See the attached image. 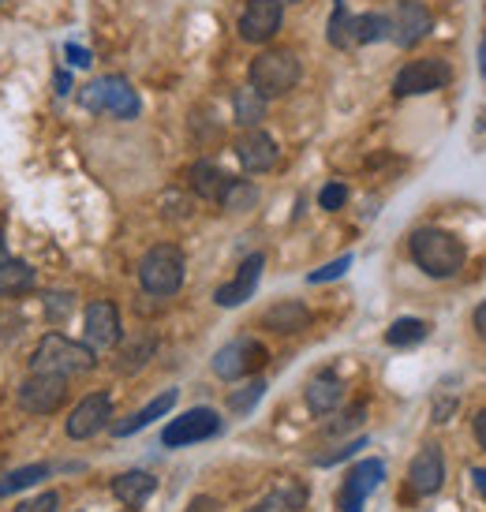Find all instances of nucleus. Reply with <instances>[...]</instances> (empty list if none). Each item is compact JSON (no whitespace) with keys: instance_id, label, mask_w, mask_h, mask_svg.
<instances>
[{"instance_id":"45","label":"nucleus","mask_w":486,"mask_h":512,"mask_svg":"<svg viewBox=\"0 0 486 512\" xmlns=\"http://www.w3.org/2000/svg\"><path fill=\"white\" fill-rule=\"evenodd\" d=\"M479 72H483V79H486V34H483V42H479Z\"/></svg>"},{"instance_id":"38","label":"nucleus","mask_w":486,"mask_h":512,"mask_svg":"<svg viewBox=\"0 0 486 512\" xmlns=\"http://www.w3.org/2000/svg\"><path fill=\"white\" fill-rule=\"evenodd\" d=\"M363 419H367V408L356 404V408H348L337 423H329V434H348V430H359L363 427Z\"/></svg>"},{"instance_id":"26","label":"nucleus","mask_w":486,"mask_h":512,"mask_svg":"<svg viewBox=\"0 0 486 512\" xmlns=\"http://www.w3.org/2000/svg\"><path fill=\"white\" fill-rule=\"evenodd\" d=\"M427 337H430L427 318H397V322L386 329L389 348H412V344H423Z\"/></svg>"},{"instance_id":"36","label":"nucleus","mask_w":486,"mask_h":512,"mask_svg":"<svg viewBox=\"0 0 486 512\" xmlns=\"http://www.w3.org/2000/svg\"><path fill=\"white\" fill-rule=\"evenodd\" d=\"M72 311H75V296H68V292H45V314H49L53 322L68 318Z\"/></svg>"},{"instance_id":"49","label":"nucleus","mask_w":486,"mask_h":512,"mask_svg":"<svg viewBox=\"0 0 486 512\" xmlns=\"http://www.w3.org/2000/svg\"><path fill=\"white\" fill-rule=\"evenodd\" d=\"M0 4H4V0H0Z\"/></svg>"},{"instance_id":"42","label":"nucleus","mask_w":486,"mask_h":512,"mask_svg":"<svg viewBox=\"0 0 486 512\" xmlns=\"http://www.w3.org/2000/svg\"><path fill=\"white\" fill-rule=\"evenodd\" d=\"M187 512H217V501L214 498H195L187 505Z\"/></svg>"},{"instance_id":"29","label":"nucleus","mask_w":486,"mask_h":512,"mask_svg":"<svg viewBox=\"0 0 486 512\" xmlns=\"http://www.w3.org/2000/svg\"><path fill=\"white\" fill-rule=\"evenodd\" d=\"M49 475V464H27V468H15L0 479V498H12V494H23L34 483H42Z\"/></svg>"},{"instance_id":"47","label":"nucleus","mask_w":486,"mask_h":512,"mask_svg":"<svg viewBox=\"0 0 486 512\" xmlns=\"http://www.w3.org/2000/svg\"><path fill=\"white\" fill-rule=\"evenodd\" d=\"M247 512H266V505H255V509H247Z\"/></svg>"},{"instance_id":"1","label":"nucleus","mask_w":486,"mask_h":512,"mask_svg":"<svg viewBox=\"0 0 486 512\" xmlns=\"http://www.w3.org/2000/svg\"><path fill=\"white\" fill-rule=\"evenodd\" d=\"M408 255H412L415 266L427 273V277H434V281H453V277L464 270V262H468L464 243H460L453 232L434 228V225L415 228L412 236H408Z\"/></svg>"},{"instance_id":"31","label":"nucleus","mask_w":486,"mask_h":512,"mask_svg":"<svg viewBox=\"0 0 486 512\" xmlns=\"http://www.w3.org/2000/svg\"><path fill=\"white\" fill-rule=\"evenodd\" d=\"M352 19L356 15H348V4L333 0V15H329V34H326L333 49H348L352 45Z\"/></svg>"},{"instance_id":"32","label":"nucleus","mask_w":486,"mask_h":512,"mask_svg":"<svg viewBox=\"0 0 486 512\" xmlns=\"http://www.w3.org/2000/svg\"><path fill=\"white\" fill-rule=\"evenodd\" d=\"M262 397H266V382H262V378H251L247 385H240V389H232L229 393V412L232 415H251Z\"/></svg>"},{"instance_id":"40","label":"nucleus","mask_w":486,"mask_h":512,"mask_svg":"<svg viewBox=\"0 0 486 512\" xmlns=\"http://www.w3.org/2000/svg\"><path fill=\"white\" fill-rule=\"evenodd\" d=\"M472 329H475V337L486 344V299L475 307V314H472Z\"/></svg>"},{"instance_id":"6","label":"nucleus","mask_w":486,"mask_h":512,"mask_svg":"<svg viewBox=\"0 0 486 512\" xmlns=\"http://www.w3.org/2000/svg\"><path fill=\"white\" fill-rule=\"evenodd\" d=\"M266 359H270V352H266V344L258 341V337H236L225 348H217L210 367H214L221 382H240V378L266 367Z\"/></svg>"},{"instance_id":"14","label":"nucleus","mask_w":486,"mask_h":512,"mask_svg":"<svg viewBox=\"0 0 486 512\" xmlns=\"http://www.w3.org/2000/svg\"><path fill=\"white\" fill-rule=\"evenodd\" d=\"M285 23V8L281 0H247L240 15V38L251 45H266Z\"/></svg>"},{"instance_id":"20","label":"nucleus","mask_w":486,"mask_h":512,"mask_svg":"<svg viewBox=\"0 0 486 512\" xmlns=\"http://www.w3.org/2000/svg\"><path fill=\"white\" fill-rule=\"evenodd\" d=\"M176 400H180V393H176V389H165L161 397H154L146 408H139L135 415H128L124 423H113V434H116V438H131V434H139V430H146L150 423L165 419V415L176 408Z\"/></svg>"},{"instance_id":"4","label":"nucleus","mask_w":486,"mask_h":512,"mask_svg":"<svg viewBox=\"0 0 486 512\" xmlns=\"http://www.w3.org/2000/svg\"><path fill=\"white\" fill-rule=\"evenodd\" d=\"M79 101L90 113H105L113 116V120H135V116L143 113V101H139L135 86L124 75H101V79H94L90 86H83Z\"/></svg>"},{"instance_id":"30","label":"nucleus","mask_w":486,"mask_h":512,"mask_svg":"<svg viewBox=\"0 0 486 512\" xmlns=\"http://www.w3.org/2000/svg\"><path fill=\"white\" fill-rule=\"evenodd\" d=\"M255 202H258V187L251 184V180H229L225 195H221V206H225L229 214H247Z\"/></svg>"},{"instance_id":"17","label":"nucleus","mask_w":486,"mask_h":512,"mask_svg":"<svg viewBox=\"0 0 486 512\" xmlns=\"http://www.w3.org/2000/svg\"><path fill=\"white\" fill-rule=\"evenodd\" d=\"M236 157H240V165L247 172H270L277 165V143H273V135H266L262 128H247L236 139Z\"/></svg>"},{"instance_id":"21","label":"nucleus","mask_w":486,"mask_h":512,"mask_svg":"<svg viewBox=\"0 0 486 512\" xmlns=\"http://www.w3.org/2000/svg\"><path fill=\"white\" fill-rule=\"evenodd\" d=\"M307 408H311V415H329L341 408L344 400V382L337 378V374H329V370H322V374H315L311 382H307Z\"/></svg>"},{"instance_id":"19","label":"nucleus","mask_w":486,"mask_h":512,"mask_svg":"<svg viewBox=\"0 0 486 512\" xmlns=\"http://www.w3.org/2000/svg\"><path fill=\"white\" fill-rule=\"evenodd\" d=\"M232 176H225V169L221 165H214V161H195L191 169H187V187L199 195L202 202H221V195H225V187H229Z\"/></svg>"},{"instance_id":"9","label":"nucleus","mask_w":486,"mask_h":512,"mask_svg":"<svg viewBox=\"0 0 486 512\" xmlns=\"http://www.w3.org/2000/svg\"><path fill=\"white\" fill-rule=\"evenodd\" d=\"M382 483H386V464H382L378 456H367V460L352 464L348 475H344L341 490H337V509L341 512H363L367 498H371Z\"/></svg>"},{"instance_id":"8","label":"nucleus","mask_w":486,"mask_h":512,"mask_svg":"<svg viewBox=\"0 0 486 512\" xmlns=\"http://www.w3.org/2000/svg\"><path fill=\"white\" fill-rule=\"evenodd\" d=\"M449 79H453V68H449V60L423 57V60H412V64H404L401 72H397V79H393V94H397V98H423V94H434V90H442Z\"/></svg>"},{"instance_id":"24","label":"nucleus","mask_w":486,"mask_h":512,"mask_svg":"<svg viewBox=\"0 0 486 512\" xmlns=\"http://www.w3.org/2000/svg\"><path fill=\"white\" fill-rule=\"evenodd\" d=\"M158 352V337H150V333H135L124 348H120V356H116V370L120 374H135V370H143L150 359Z\"/></svg>"},{"instance_id":"3","label":"nucleus","mask_w":486,"mask_h":512,"mask_svg":"<svg viewBox=\"0 0 486 512\" xmlns=\"http://www.w3.org/2000/svg\"><path fill=\"white\" fill-rule=\"evenodd\" d=\"M184 273H187V262H184V251L176 247V243H158V247H150L139 262V285L143 292L150 296H176L180 285H184Z\"/></svg>"},{"instance_id":"44","label":"nucleus","mask_w":486,"mask_h":512,"mask_svg":"<svg viewBox=\"0 0 486 512\" xmlns=\"http://www.w3.org/2000/svg\"><path fill=\"white\" fill-rule=\"evenodd\" d=\"M57 90H60V94H72V79H68V72L57 75Z\"/></svg>"},{"instance_id":"5","label":"nucleus","mask_w":486,"mask_h":512,"mask_svg":"<svg viewBox=\"0 0 486 512\" xmlns=\"http://www.w3.org/2000/svg\"><path fill=\"white\" fill-rule=\"evenodd\" d=\"M251 86H255L262 98H281L292 86L300 83V60L288 49H266L251 60V72H247Z\"/></svg>"},{"instance_id":"13","label":"nucleus","mask_w":486,"mask_h":512,"mask_svg":"<svg viewBox=\"0 0 486 512\" xmlns=\"http://www.w3.org/2000/svg\"><path fill=\"white\" fill-rule=\"evenodd\" d=\"M109 419H113V397H109V393H90V397H83L72 408L64 430H68L72 441H86L109 427Z\"/></svg>"},{"instance_id":"25","label":"nucleus","mask_w":486,"mask_h":512,"mask_svg":"<svg viewBox=\"0 0 486 512\" xmlns=\"http://www.w3.org/2000/svg\"><path fill=\"white\" fill-rule=\"evenodd\" d=\"M232 116H236V124H240L243 131L258 128V124L266 120V98L247 83L243 90H236V98H232Z\"/></svg>"},{"instance_id":"43","label":"nucleus","mask_w":486,"mask_h":512,"mask_svg":"<svg viewBox=\"0 0 486 512\" xmlns=\"http://www.w3.org/2000/svg\"><path fill=\"white\" fill-rule=\"evenodd\" d=\"M472 483H475V490L486 498V468H472Z\"/></svg>"},{"instance_id":"37","label":"nucleus","mask_w":486,"mask_h":512,"mask_svg":"<svg viewBox=\"0 0 486 512\" xmlns=\"http://www.w3.org/2000/svg\"><path fill=\"white\" fill-rule=\"evenodd\" d=\"M60 509V494L57 490H45L38 498H27L23 505H15L12 512H57Z\"/></svg>"},{"instance_id":"28","label":"nucleus","mask_w":486,"mask_h":512,"mask_svg":"<svg viewBox=\"0 0 486 512\" xmlns=\"http://www.w3.org/2000/svg\"><path fill=\"white\" fill-rule=\"evenodd\" d=\"M307 505V486L296 479H281V486L266 498V512H300Z\"/></svg>"},{"instance_id":"16","label":"nucleus","mask_w":486,"mask_h":512,"mask_svg":"<svg viewBox=\"0 0 486 512\" xmlns=\"http://www.w3.org/2000/svg\"><path fill=\"white\" fill-rule=\"evenodd\" d=\"M262 270H266V255H247L240 262V270L232 277L229 285H221L214 292V303L217 307H243L247 299L258 292V281H262Z\"/></svg>"},{"instance_id":"41","label":"nucleus","mask_w":486,"mask_h":512,"mask_svg":"<svg viewBox=\"0 0 486 512\" xmlns=\"http://www.w3.org/2000/svg\"><path fill=\"white\" fill-rule=\"evenodd\" d=\"M472 430H475V441H479V449L486 453V408H479V412H475Z\"/></svg>"},{"instance_id":"12","label":"nucleus","mask_w":486,"mask_h":512,"mask_svg":"<svg viewBox=\"0 0 486 512\" xmlns=\"http://www.w3.org/2000/svg\"><path fill=\"white\" fill-rule=\"evenodd\" d=\"M430 27H434V15L423 0H397V8L389 15V38L401 49H412L415 42H423Z\"/></svg>"},{"instance_id":"48","label":"nucleus","mask_w":486,"mask_h":512,"mask_svg":"<svg viewBox=\"0 0 486 512\" xmlns=\"http://www.w3.org/2000/svg\"><path fill=\"white\" fill-rule=\"evenodd\" d=\"M292 4H296V0H292Z\"/></svg>"},{"instance_id":"46","label":"nucleus","mask_w":486,"mask_h":512,"mask_svg":"<svg viewBox=\"0 0 486 512\" xmlns=\"http://www.w3.org/2000/svg\"><path fill=\"white\" fill-rule=\"evenodd\" d=\"M8 258V243H4V228H0V262Z\"/></svg>"},{"instance_id":"33","label":"nucleus","mask_w":486,"mask_h":512,"mask_svg":"<svg viewBox=\"0 0 486 512\" xmlns=\"http://www.w3.org/2000/svg\"><path fill=\"white\" fill-rule=\"evenodd\" d=\"M352 262H356L352 255L333 258V262H326V266H318L315 273H307V285H326V281H337V277H344V273L352 270Z\"/></svg>"},{"instance_id":"22","label":"nucleus","mask_w":486,"mask_h":512,"mask_svg":"<svg viewBox=\"0 0 486 512\" xmlns=\"http://www.w3.org/2000/svg\"><path fill=\"white\" fill-rule=\"evenodd\" d=\"M154 490H158V479L150 471H124L113 479V498L128 509H143L154 498Z\"/></svg>"},{"instance_id":"15","label":"nucleus","mask_w":486,"mask_h":512,"mask_svg":"<svg viewBox=\"0 0 486 512\" xmlns=\"http://www.w3.org/2000/svg\"><path fill=\"white\" fill-rule=\"evenodd\" d=\"M408 486L419 498H434L445 486V456L438 445H423L408 464Z\"/></svg>"},{"instance_id":"35","label":"nucleus","mask_w":486,"mask_h":512,"mask_svg":"<svg viewBox=\"0 0 486 512\" xmlns=\"http://www.w3.org/2000/svg\"><path fill=\"white\" fill-rule=\"evenodd\" d=\"M344 202H348V187H344L341 180H333V184H326L318 191V206H322L326 214H337Z\"/></svg>"},{"instance_id":"2","label":"nucleus","mask_w":486,"mask_h":512,"mask_svg":"<svg viewBox=\"0 0 486 512\" xmlns=\"http://www.w3.org/2000/svg\"><path fill=\"white\" fill-rule=\"evenodd\" d=\"M98 367V352L90 344L68 341L64 333H45L34 356H30V374H60V378H75L86 370Z\"/></svg>"},{"instance_id":"39","label":"nucleus","mask_w":486,"mask_h":512,"mask_svg":"<svg viewBox=\"0 0 486 512\" xmlns=\"http://www.w3.org/2000/svg\"><path fill=\"white\" fill-rule=\"evenodd\" d=\"M64 57H68V64H72V68H90V64H94V60H90V49H83V45H64Z\"/></svg>"},{"instance_id":"11","label":"nucleus","mask_w":486,"mask_h":512,"mask_svg":"<svg viewBox=\"0 0 486 512\" xmlns=\"http://www.w3.org/2000/svg\"><path fill=\"white\" fill-rule=\"evenodd\" d=\"M83 337L94 352H113L124 329H120V311H116L113 299H94L83 314Z\"/></svg>"},{"instance_id":"27","label":"nucleus","mask_w":486,"mask_h":512,"mask_svg":"<svg viewBox=\"0 0 486 512\" xmlns=\"http://www.w3.org/2000/svg\"><path fill=\"white\" fill-rule=\"evenodd\" d=\"M389 38V15L382 12H367L352 19V45H371V42H386Z\"/></svg>"},{"instance_id":"18","label":"nucleus","mask_w":486,"mask_h":512,"mask_svg":"<svg viewBox=\"0 0 486 512\" xmlns=\"http://www.w3.org/2000/svg\"><path fill=\"white\" fill-rule=\"evenodd\" d=\"M258 326L277 333V337H292V333H303V329L311 326V311H307V303H300V299H277L273 307L262 311Z\"/></svg>"},{"instance_id":"23","label":"nucleus","mask_w":486,"mask_h":512,"mask_svg":"<svg viewBox=\"0 0 486 512\" xmlns=\"http://www.w3.org/2000/svg\"><path fill=\"white\" fill-rule=\"evenodd\" d=\"M34 285H38V273H34L30 262H23V258H4L0 262V299L23 296Z\"/></svg>"},{"instance_id":"34","label":"nucleus","mask_w":486,"mask_h":512,"mask_svg":"<svg viewBox=\"0 0 486 512\" xmlns=\"http://www.w3.org/2000/svg\"><path fill=\"white\" fill-rule=\"evenodd\" d=\"M359 449H367V438L344 441L341 449H333V453H322V456H315V460H311V464H315V468H333V464H341V460H348V456H356Z\"/></svg>"},{"instance_id":"10","label":"nucleus","mask_w":486,"mask_h":512,"mask_svg":"<svg viewBox=\"0 0 486 512\" xmlns=\"http://www.w3.org/2000/svg\"><path fill=\"white\" fill-rule=\"evenodd\" d=\"M15 397H19V408L27 415H53L68 400V378H60V374H30L27 382L19 385Z\"/></svg>"},{"instance_id":"7","label":"nucleus","mask_w":486,"mask_h":512,"mask_svg":"<svg viewBox=\"0 0 486 512\" xmlns=\"http://www.w3.org/2000/svg\"><path fill=\"white\" fill-rule=\"evenodd\" d=\"M221 415L214 412V408H191V412L176 415V419H169L165 423V430H161V445L165 449H184V445H199V441H210L221 434Z\"/></svg>"}]
</instances>
